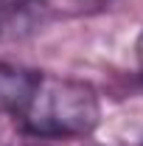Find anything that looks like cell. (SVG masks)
I'll return each mask as SVG.
<instances>
[{"mask_svg":"<svg viewBox=\"0 0 143 146\" xmlns=\"http://www.w3.org/2000/svg\"><path fill=\"white\" fill-rule=\"evenodd\" d=\"M42 73L23 68V65H9L0 62V112H9L17 118L25 110L28 98L34 96Z\"/></svg>","mask_w":143,"mask_h":146,"instance_id":"7a4b0ae2","label":"cell"},{"mask_svg":"<svg viewBox=\"0 0 143 146\" xmlns=\"http://www.w3.org/2000/svg\"><path fill=\"white\" fill-rule=\"evenodd\" d=\"M81 3H107V0H81Z\"/></svg>","mask_w":143,"mask_h":146,"instance_id":"277c9868","label":"cell"},{"mask_svg":"<svg viewBox=\"0 0 143 146\" xmlns=\"http://www.w3.org/2000/svg\"><path fill=\"white\" fill-rule=\"evenodd\" d=\"M23 132L34 138H84L98 127L101 107L95 90L76 82V79H59V76H42L34 96L28 98L25 110L17 115Z\"/></svg>","mask_w":143,"mask_h":146,"instance_id":"6da1fadb","label":"cell"},{"mask_svg":"<svg viewBox=\"0 0 143 146\" xmlns=\"http://www.w3.org/2000/svg\"><path fill=\"white\" fill-rule=\"evenodd\" d=\"M138 62H140V68H143V31L138 36Z\"/></svg>","mask_w":143,"mask_h":146,"instance_id":"3957f363","label":"cell"}]
</instances>
